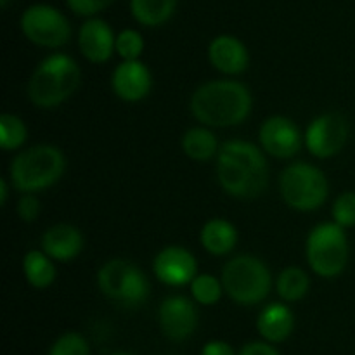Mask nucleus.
<instances>
[{
    "label": "nucleus",
    "instance_id": "obj_1",
    "mask_svg": "<svg viewBox=\"0 0 355 355\" xmlns=\"http://www.w3.org/2000/svg\"><path fill=\"white\" fill-rule=\"evenodd\" d=\"M260 146L227 141L217 155V180L222 189L238 200H253L269 186V165Z\"/></svg>",
    "mask_w": 355,
    "mask_h": 355
},
{
    "label": "nucleus",
    "instance_id": "obj_2",
    "mask_svg": "<svg viewBox=\"0 0 355 355\" xmlns=\"http://www.w3.org/2000/svg\"><path fill=\"white\" fill-rule=\"evenodd\" d=\"M253 97L248 87L236 80H211L194 90L191 114L205 127H236L250 116Z\"/></svg>",
    "mask_w": 355,
    "mask_h": 355
},
{
    "label": "nucleus",
    "instance_id": "obj_3",
    "mask_svg": "<svg viewBox=\"0 0 355 355\" xmlns=\"http://www.w3.org/2000/svg\"><path fill=\"white\" fill-rule=\"evenodd\" d=\"M82 82V69L69 55L51 54L38 62L28 80V99L40 110L61 106L78 90Z\"/></svg>",
    "mask_w": 355,
    "mask_h": 355
},
{
    "label": "nucleus",
    "instance_id": "obj_4",
    "mask_svg": "<svg viewBox=\"0 0 355 355\" xmlns=\"http://www.w3.org/2000/svg\"><path fill=\"white\" fill-rule=\"evenodd\" d=\"M66 170V158L52 144H38L17 153L9 166L12 186L19 193H38L61 180Z\"/></svg>",
    "mask_w": 355,
    "mask_h": 355
},
{
    "label": "nucleus",
    "instance_id": "obj_5",
    "mask_svg": "<svg viewBox=\"0 0 355 355\" xmlns=\"http://www.w3.org/2000/svg\"><path fill=\"white\" fill-rule=\"evenodd\" d=\"M224 291L238 305H257L272 288V274L266 262L253 255H238L222 269Z\"/></svg>",
    "mask_w": 355,
    "mask_h": 355
},
{
    "label": "nucleus",
    "instance_id": "obj_6",
    "mask_svg": "<svg viewBox=\"0 0 355 355\" xmlns=\"http://www.w3.org/2000/svg\"><path fill=\"white\" fill-rule=\"evenodd\" d=\"M349 238L336 222L318 224L307 236L305 257L312 272L324 279L338 277L349 263Z\"/></svg>",
    "mask_w": 355,
    "mask_h": 355
},
{
    "label": "nucleus",
    "instance_id": "obj_7",
    "mask_svg": "<svg viewBox=\"0 0 355 355\" xmlns=\"http://www.w3.org/2000/svg\"><path fill=\"white\" fill-rule=\"evenodd\" d=\"M97 284L104 297L127 309L144 305L151 293L144 270L123 259L107 260L97 272Z\"/></svg>",
    "mask_w": 355,
    "mask_h": 355
},
{
    "label": "nucleus",
    "instance_id": "obj_8",
    "mask_svg": "<svg viewBox=\"0 0 355 355\" xmlns=\"http://www.w3.org/2000/svg\"><path fill=\"white\" fill-rule=\"evenodd\" d=\"M284 203L297 211H314L326 203L329 184L324 172L315 165L297 162L288 165L279 177Z\"/></svg>",
    "mask_w": 355,
    "mask_h": 355
},
{
    "label": "nucleus",
    "instance_id": "obj_9",
    "mask_svg": "<svg viewBox=\"0 0 355 355\" xmlns=\"http://www.w3.org/2000/svg\"><path fill=\"white\" fill-rule=\"evenodd\" d=\"M19 26L28 42L44 49H59L71 38L68 17L49 3H33L21 14Z\"/></svg>",
    "mask_w": 355,
    "mask_h": 355
},
{
    "label": "nucleus",
    "instance_id": "obj_10",
    "mask_svg": "<svg viewBox=\"0 0 355 355\" xmlns=\"http://www.w3.org/2000/svg\"><path fill=\"white\" fill-rule=\"evenodd\" d=\"M349 134V121L342 113H322L309 123L304 137L305 148L319 159L333 158L345 148Z\"/></svg>",
    "mask_w": 355,
    "mask_h": 355
},
{
    "label": "nucleus",
    "instance_id": "obj_11",
    "mask_svg": "<svg viewBox=\"0 0 355 355\" xmlns=\"http://www.w3.org/2000/svg\"><path fill=\"white\" fill-rule=\"evenodd\" d=\"M259 142L267 155L279 159H290L300 151L305 139L293 120L274 114L260 125Z\"/></svg>",
    "mask_w": 355,
    "mask_h": 355
},
{
    "label": "nucleus",
    "instance_id": "obj_12",
    "mask_svg": "<svg viewBox=\"0 0 355 355\" xmlns=\"http://www.w3.org/2000/svg\"><path fill=\"white\" fill-rule=\"evenodd\" d=\"M153 272L166 286H186L198 276L196 257L184 246H165L153 260Z\"/></svg>",
    "mask_w": 355,
    "mask_h": 355
},
{
    "label": "nucleus",
    "instance_id": "obj_13",
    "mask_svg": "<svg viewBox=\"0 0 355 355\" xmlns=\"http://www.w3.org/2000/svg\"><path fill=\"white\" fill-rule=\"evenodd\" d=\"M159 328L172 342H184L198 326V311L193 302L182 295L165 298L158 311Z\"/></svg>",
    "mask_w": 355,
    "mask_h": 355
},
{
    "label": "nucleus",
    "instance_id": "obj_14",
    "mask_svg": "<svg viewBox=\"0 0 355 355\" xmlns=\"http://www.w3.org/2000/svg\"><path fill=\"white\" fill-rule=\"evenodd\" d=\"M111 87L118 99L125 103H139L151 92L153 75L141 59L121 61L111 76Z\"/></svg>",
    "mask_w": 355,
    "mask_h": 355
},
{
    "label": "nucleus",
    "instance_id": "obj_15",
    "mask_svg": "<svg viewBox=\"0 0 355 355\" xmlns=\"http://www.w3.org/2000/svg\"><path fill=\"white\" fill-rule=\"evenodd\" d=\"M116 45L113 28L101 17H89L78 30V49L83 58L94 64H104L111 59Z\"/></svg>",
    "mask_w": 355,
    "mask_h": 355
},
{
    "label": "nucleus",
    "instance_id": "obj_16",
    "mask_svg": "<svg viewBox=\"0 0 355 355\" xmlns=\"http://www.w3.org/2000/svg\"><path fill=\"white\" fill-rule=\"evenodd\" d=\"M208 61L217 71L234 76L246 71L250 54L246 45L234 35H218L208 45Z\"/></svg>",
    "mask_w": 355,
    "mask_h": 355
},
{
    "label": "nucleus",
    "instance_id": "obj_17",
    "mask_svg": "<svg viewBox=\"0 0 355 355\" xmlns=\"http://www.w3.org/2000/svg\"><path fill=\"white\" fill-rule=\"evenodd\" d=\"M83 234L71 224H55L42 236V250L55 262H71L82 253Z\"/></svg>",
    "mask_w": 355,
    "mask_h": 355
},
{
    "label": "nucleus",
    "instance_id": "obj_18",
    "mask_svg": "<svg viewBox=\"0 0 355 355\" xmlns=\"http://www.w3.org/2000/svg\"><path fill=\"white\" fill-rule=\"evenodd\" d=\"M293 328L295 315L284 304L267 305L257 319V329L270 343L284 342L293 333Z\"/></svg>",
    "mask_w": 355,
    "mask_h": 355
},
{
    "label": "nucleus",
    "instance_id": "obj_19",
    "mask_svg": "<svg viewBox=\"0 0 355 355\" xmlns=\"http://www.w3.org/2000/svg\"><path fill=\"white\" fill-rule=\"evenodd\" d=\"M200 241L210 255H227L238 245V229L225 218H211L201 227Z\"/></svg>",
    "mask_w": 355,
    "mask_h": 355
},
{
    "label": "nucleus",
    "instance_id": "obj_20",
    "mask_svg": "<svg viewBox=\"0 0 355 355\" xmlns=\"http://www.w3.org/2000/svg\"><path fill=\"white\" fill-rule=\"evenodd\" d=\"M55 260H52L44 250H30L23 257L24 279L37 290H45L52 286L58 277Z\"/></svg>",
    "mask_w": 355,
    "mask_h": 355
},
{
    "label": "nucleus",
    "instance_id": "obj_21",
    "mask_svg": "<svg viewBox=\"0 0 355 355\" xmlns=\"http://www.w3.org/2000/svg\"><path fill=\"white\" fill-rule=\"evenodd\" d=\"M179 0H130L132 17L146 28H158L175 14Z\"/></svg>",
    "mask_w": 355,
    "mask_h": 355
},
{
    "label": "nucleus",
    "instance_id": "obj_22",
    "mask_svg": "<svg viewBox=\"0 0 355 355\" xmlns=\"http://www.w3.org/2000/svg\"><path fill=\"white\" fill-rule=\"evenodd\" d=\"M182 151L193 162H208L214 156L218 155L220 146H218L217 135L205 127H193L182 135Z\"/></svg>",
    "mask_w": 355,
    "mask_h": 355
},
{
    "label": "nucleus",
    "instance_id": "obj_23",
    "mask_svg": "<svg viewBox=\"0 0 355 355\" xmlns=\"http://www.w3.org/2000/svg\"><path fill=\"white\" fill-rule=\"evenodd\" d=\"M276 290L284 302H300L311 290V277L300 267H286L277 276Z\"/></svg>",
    "mask_w": 355,
    "mask_h": 355
},
{
    "label": "nucleus",
    "instance_id": "obj_24",
    "mask_svg": "<svg viewBox=\"0 0 355 355\" xmlns=\"http://www.w3.org/2000/svg\"><path fill=\"white\" fill-rule=\"evenodd\" d=\"M28 139V128L19 116L3 113L0 116V148L3 151H16L23 148Z\"/></svg>",
    "mask_w": 355,
    "mask_h": 355
},
{
    "label": "nucleus",
    "instance_id": "obj_25",
    "mask_svg": "<svg viewBox=\"0 0 355 355\" xmlns=\"http://www.w3.org/2000/svg\"><path fill=\"white\" fill-rule=\"evenodd\" d=\"M191 295L194 300L201 305H215L220 302L224 293V284L222 279L211 276V274H198L191 281Z\"/></svg>",
    "mask_w": 355,
    "mask_h": 355
},
{
    "label": "nucleus",
    "instance_id": "obj_26",
    "mask_svg": "<svg viewBox=\"0 0 355 355\" xmlns=\"http://www.w3.org/2000/svg\"><path fill=\"white\" fill-rule=\"evenodd\" d=\"M114 49L121 61H135V59H141L142 52H144V38L137 30L127 28L116 35Z\"/></svg>",
    "mask_w": 355,
    "mask_h": 355
},
{
    "label": "nucleus",
    "instance_id": "obj_27",
    "mask_svg": "<svg viewBox=\"0 0 355 355\" xmlns=\"http://www.w3.org/2000/svg\"><path fill=\"white\" fill-rule=\"evenodd\" d=\"M333 222L342 225L343 229L355 225V191H345L335 200L331 208Z\"/></svg>",
    "mask_w": 355,
    "mask_h": 355
},
{
    "label": "nucleus",
    "instance_id": "obj_28",
    "mask_svg": "<svg viewBox=\"0 0 355 355\" xmlns=\"http://www.w3.org/2000/svg\"><path fill=\"white\" fill-rule=\"evenodd\" d=\"M49 355H90L87 340L78 333H66L52 345Z\"/></svg>",
    "mask_w": 355,
    "mask_h": 355
},
{
    "label": "nucleus",
    "instance_id": "obj_29",
    "mask_svg": "<svg viewBox=\"0 0 355 355\" xmlns=\"http://www.w3.org/2000/svg\"><path fill=\"white\" fill-rule=\"evenodd\" d=\"M116 0H66V6L69 7L71 12L76 16L83 17H94L96 14L103 12L107 7L113 6Z\"/></svg>",
    "mask_w": 355,
    "mask_h": 355
},
{
    "label": "nucleus",
    "instance_id": "obj_30",
    "mask_svg": "<svg viewBox=\"0 0 355 355\" xmlns=\"http://www.w3.org/2000/svg\"><path fill=\"white\" fill-rule=\"evenodd\" d=\"M42 211L40 200L35 196V193H23L21 200L17 201V215L23 222H35Z\"/></svg>",
    "mask_w": 355,
    "mask_h": 355
},
{
    "label": "nucleus",
    "instance_id": "obj_31",
    "mask_svg": "<svg viewBox=\"0 0 355 355\" xmlns=\"http://www.w3.org/2000/svg\"><path fill=\"white\" fill-rule=\"evenodd\" d=\"M239 355H279V352L272 345H269V343L253 342L243 347Z\"/></svg>",
    "mask_w": 355,
    "mask_h": 355
},
{
    "label": "nucleus",
    "instance_id": "obj_32",
    "mask_svg": "<svg viewBox=\"0 0 355 355\" xmlns=\"http://www.w3.org/2000/svg\"><path fill=\"white\" fill-rule=\"evenodd\" d=\"M201 355H234V350L225 342H210L203 347Z\"/></svg>",
    "mask_w": 355,
    "mask_h": 355
},
{
    "label": "nucleus",
    "instance_id": "obj_33",
    "mask_svg": "<svg viewBox=\"0 0 355 355\" xmlns=\"http://www.w3.org/2000/svg\"><path fill=\"white\" fill-rule=\"evenodd\" d=\"M7 196H9V184L6 179H0V203H2V207H6Z\"/></svg>",
    "mask_w": 355,
    "mask_h": 355
},
{
    "label": "nucleus",
    "instance_id": "obj_34",
    "mask_svg": "<svg viewBox=\"0 0 355 355\" xmlns=\"http://www.w3.org/2000/svg\"><path fill=\"white\" fill-rule=\"evenodd\" d=\"M0 3H2V7L6 9V7L9 6V0H0Z\"/></svg>",
    "mask_w": 355,
    "mask_h": 355
},
{
    "label": "nucleus",
    "instance_id": "obj_35",
    "mask_svg": "<svg viewBox=\"0 0 355 355\" xmlns=\"http://www.w3.org/2000/svg\"><path fill=\"white\" fill-rule=\"evenodd\" d=\"M116 355H132V354H116Z\"/></svg>",
    "mask_w": 355,
    "mask_h": 355
}]
</instances>
